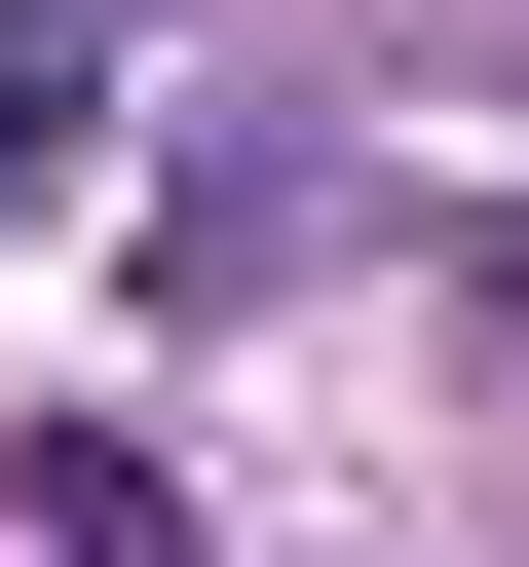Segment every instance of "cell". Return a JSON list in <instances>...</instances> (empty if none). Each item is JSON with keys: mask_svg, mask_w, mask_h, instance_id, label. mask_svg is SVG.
Segmentation results:
<instances>
[{"mask_svg": "<svg viewBox=\"0 0 529 567\" xmlns=\"http://www.w3.org/2000/svg\"><path fill=\"white\" fill-rule=\"evenodd\" d=\"M0 152H39V114H0Z\"/></svg>", "mask_w": 529, "mask_h": 567, "instance_id": "obj_2", "label": "cell"}, {"mask_svg": "<svg viewBox=\"0 0 529 567\" xmlns=\"http://www.w3.org/2000/svg\"><path fill=\"white\" fill-rule=\"evenodd\" d=\"M39 76H76V0H0V114H39Z\"/></svg>", "mask_w": 529, "mask_h": 567, "instance_id": "obj_1", "label": "cell"}]
</instances>
